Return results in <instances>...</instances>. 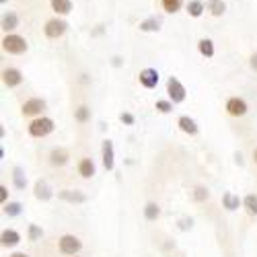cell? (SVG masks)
I'll return each mask as SVG.
<instances>
[{"label": "cell", "instance_id": "cell-1", "mask_svg": "<svg viewBox=\"0 0 257 257\" xmlns=\"http://www.w3.org/2000/svg\"><path fill=\"white\" fill-rule=\"evenodd\" d=\"M54 119H50V117H35L29 125H27V132H29V136H33V138H46L48 134H52L54 132Z\"/></svg>", "mask_w": 257, "mask_h": 257}, {"label": "cell", "instance_id": "cell-2", "mask_svg": "<svg viewBox=\"0 0 257 257\" xmlns=\"http://www.w3.org/2000/svg\"><path fill=\"white\" fill-rule=\"evenodd\" d=\"M3 50L9 52V54H17L19 56V54H25L29 50V44H27L25 37H21L17 33H9L3 39Z\"/></svg>", "mask_w": 257, "mask_h": 257}, {"label": "cell", "instance_id": "cell-3", "mask_svg": "<svg viewBox=\"0 0 257 257\" xmlns=\"http://www.w3.org/2000/svg\"><path fill=\"white\" fill-rule=\"evenodd\" d=\"M167 95H169V101H173V103H183L185 97H187V91H185V87L181 84L179 78L171 76V78L167 80Z\"/></svg>", "mask_w": 257, "mask_h": 257}, {"label": "cell", "instance_id": "cell-4", "mask_svg": "<svg viewBox=\"0 0 257 257\" xmlns=\"http://www.w3.org/2000/svg\"><path fill=\"white\" fill-rule=\"evenodd\" d=\"M58 245H60V251L64 253V255H76L80 249H82V243H80V239L78 237H74V234H64V237H60V241H58Z\"/></svg>", "mask_w": 257, "mask_h": 257}, {"label": "cell", "instance_id": "cell-5", "mask_svg": "<svg viewBox=\"0 0 257 257\" xmlns=\"http://www.w3.org/2000/svg\"><path fill=\"white\" fill-rule=\"evenodd\" d=\"M66 29H68V23L66 21H62V19H50L48 23H46V27H44V33H46V37H50V39H58V37H62L64 33H66Z\"/></svg>", "mask_w": 257, "mask_h": 257}, {"label": "cell", "instance_id": "cell-6", "mask_svg": "<svg viewBox=\"0 0 257 257\" xmlns=\"http://www.w3.org/2000/svg\"><path fill=\"white\" fill-rule=\"evenodd\" d=\"M48 107V103L44 99H39V97H33L29 101L23 103V107H21V111H23L25 117H35V115H41L44 113V109Z\"/></svg>", "mask_w": 257, "mask_h": 257}, {"label": "cell", "instance_id": "cell-7", "mask_svg": "<svg viewBox=\"0 0 257 257\" xmlns=\"http://www.w3.org/2000/svg\"><path fill=\"white\" fill-rule=\"evenodd\" d=\"M249 111V107H247V101L241 99V97H230L226 101V113L232 115V117H243L245 113Z\"/></svg>", "mask_w": 257, "mask_h": 257}, {"label": "cell", "instance_id": "cell-8", "mask_svg": "<svg viewBox=\"0 0 257 257\" xmlns=\"http://www.w3.org/2000/svg\"><path fill=\"white\" fill-rule=\"evenodd\" d=\"M33 196L37 200H41V202H48V200L54 198V189L46 179H37L35 185H33Z\"/></svg>", "mask_w": 257, "mask_h": 257}, {"label": "cell", "instance_id": "cell-9", "mask_svg": "<svg viewBox=\"0 0 257 257\" xmlns=\"http://www.w3.org/2000/svg\"><path fill=\"white\" fill-rule=\"evenodd\" d=\"M138 80L144 89H155L159 84V70L157 68H144V70H140Z\"/></svg>", "mask_w": 257, "mask_h": 257}, {"label": "cell", "instance_id": "cell-10", "mask_svg": "<svg viewBox=\"0 0 257 257\" xmlns=\"http://www.w3.org/2000/svg\"><path fill=\"white\" fill-rule=\"evenodd\" d=\"M101 153H103V167H105V171H113V167H115V153H113V142H111V140H103Z\"/></svg>", "mask_w": 257, "mask_h": 257}, {"label": "cell", "instance_id": "cell-11", "mask_svg": "<svg viewBox=\"0 0 257 257\" xmlns=\"http://www.w3.org/2000/svg\"><path fill=\"white\" fill-rule=\"evenodd\" d=\"M3 82H5V87L15 89L23 82V74H21V70H17V68H7V70H3Z\"/></svg>", "mask_w": 257, "mask_h": 257}, {"label": "cell", "instance_id": "cell-12", "mask_svg": "<svg viewBox=\"0 0 257 257\" xmlns=\"http://www.w3.org/2000/svg\"><path fill=\"white\" fill-rule=\"evenodd\" d=\"M58 198L64 200V202H70V204H84L87 202V196L78 189H62V191H58Z\"/></svg>", "mask_w": 257, "mask_h": 257}, {"label": "cell", "instance_id": "cell-13", "mask_svg": "<svg viewBox=\"0 0 257 257\" xmlns=\"http://www.w3.org/2000/svg\"><path fill=\"white\" fill-rule=\"evenodd\" d=\"M177 125H179V130H181V132H185V134H189V136H196V134L200 132V127H198L196 119H191L189 115H181L179 121H177Z\"/></svg>", "mask_w": 257, "mask_h": 257}, {"label": "cell", "instance_id": "cell-14", "mask_svg": "<svg viewBox=\"0 0 257 257\" xmlns=\"http://www.w3.org/2000/svg\"><path fill=\"white\" fill-rule=\"evenodd\" d=\"M68 159H70V155H68L66 148H54L50 153V165L52 167H64L68 163Z\"/></svg>", "mask_w": 257, "mask_h": 257}, {"label": "cell", "instance_id": "cell-15", "mask_svg": "<svg viewBox=\"0 0 257 257\" xmlns=\"http://www.w3.org/2000/svg\"><path fill=\"white\" fill-rule=\"evenodd\" d=\"M78 175L82 179H91L95 175V163H93V159H89V157L80 159V163H78Z\"/></svg>", "mask_w": 257, "mask_h": 257}, {"label": "cell", "instance_id": "cell-16", "mask_svg": "<svg viewBox=\"0 0 257 257\" xmlns=\"http://www.w3.org/2000/svg\"><path fill=\"white\" fill-rule=\"evenodd\" d=\"M0 241H3L5 247H17L21 243V234L15 228H7V230H3V234H0Z\"/></svg>", "mask_w": 257, "mask_h": 257}, {"label": "cell", "instance_id": "cell-17", "mask_svg": "<svg viewBox=\"0 0 257 257\" xmlns=\"http://www.w3.org/2000/svg\"><path fill=\"white\" fill-rule=\"evenodd\" d=\"M52 11L56 15H70L72 13V0H50Z\"/></svg>", "mask_w": 257, "mask_h": 257}, {"label": "cell", "instance_id": "cell-18", "mask_svg": "<svg viewBox=\"0 0 257 257\" xmlns=\"http://www.w3.org/2000/svg\"><path fill=\"white\" fill-rule=\"evenodd\" d=\"M243 202L239 200V196H234V194H230V191H226V194L222 196V206L228 210V212H234V210H239V206H241Z\"/></svg>", "mask_w": 257, "mask_h": 257}, {"label": "cell", "instance_id": "cell-19", "mask_svg": "<svg viewBox=\"0 0 257 257\" xmlns=\"http://www.w3.org/2000/svg\"><path fill=\"white\" fill-rule=\"evenodd\" d=\"M159 216H161V208H159V204H157V202H148V204L144 206V218H146L148 222H155Z\"/></svg>", "mask_w": 257, "mask_h": 257}, {"label": "cell", "instance_id": "cell-20", "mask_svg": "<svg viewBox=\"0 0 257 257\" xmlns=\"http://www.w3.org/2000/svg\"><path fill=\"white\" fill-rule=\"evenodd\" d=\"M159 29H161V19L159 17H151V19H146L140 23V31H144V33L159 31Z\"/></svg>", "mask_w": 257, "mask_h": 257}, {"label": "cell", "instance_id": "cell-21", "mask_svg": "<svg viewBox=\"0 0 257 257\" xmlns=\"http://www.w3.org/2000/svg\"><path fill=\"white\" fill-rule=\"evenodd\" d=\"M19 27V17L15 15V13H7L5 17H3V31H15Z\"/></svg>", "mask_w": 257, "mask_h": 257}, {"label": "cell", "instance_id": "cell-22", "mask_svg": "<svg viewBox=\"0 0 257 257\" xmlns=\"http://www.w3.org/2000/svg\"><path fill=\"white\" fill-rule=\"evenodd\" d=\"M204 9H206V7H204L202 0H189V3H187V15H189V17H194V19L202 17Z\"/></svg>", "mask_w": 257, "mask_h": 257}, {"label": "cell", "instance_id": "cell-23", "mask_svg": "<svg viewBox=\"0 0 257 257\" xmlns=\"http://www.w3.org/2000/svg\"><path fill=\"white\" fill-rule=\"evenodd\" d=\"M208 11L214 17H222L224 11H226V5L222 3V0H208Z\"/></svg>", "mask_w": 257, "mask_h": 257}, {"label": "cell", "instance_id": "cell-24", "mask_svg": "<svg viewBox=\"0 0 257 257\" xmlns=\"http://www.w3.org/2000/svg\"><path fill=\"white\" fill-rule=\"evenodd\" d=\"M13 179H15V187L17 189H25V185H27V177H25V171L21 169V167H15L13 169Z\"/></svg>", "mask_w": 257, "mask_h": 257}, {"label": "cell", "instance_id": "cell-25", "mask_svg": "<svg viewBox=\"0 0 257 257\" xmlns=\"http://www.w3.org/2000/svg\"><path fill=\"white\" fill-rule=\"evenodd\" d=\"M243 206H245V210H247V214H249V216H257V196H255V194H249V196H245V200H243Z\"/></svg>", "mask_w": 257, "mask_h": 257}, {"label": "cell", "instance_id": "cell-26", "mask_svg": "<svg viewBox=\"0 0 257 257\" xmlns=\"http://www.w3.org/2000/svg\"><path fill=\"white\" fill-rule=\"evenodd\" d=\"M198 50L204 58H212L214 56V44H212V39H200L198 41Z\"/></svg>", "mask_w": 257, "mask_h": 257}, {"label": "cell", "instance_id": "cell-27", "mask_svg": "<svg viewBox=\"0 0 257 257\" xmlns=\"http://www.w3.org/2000/svg\"><path fill=\"white\" fill-rule=\"evenodd\" d=\"M74 119L78 121V123H87L89 119H91V109L87 105H80L78 109H74Z\"/></svg>", "mask_w": 257, "mask_h": 257}, {"label": "cell", "instance_id": "cell-28", "mask_svg": "<svg viewBox=\"0 0 257 257\" xmlns=\"http://www.w3.org/2000/svg\"><path fill=\"white\" fill-rule=\"evenodd\" d=\"M161 5H163V9H165L167 13L175 15V13L183 7V0H161Z\"/></svg>", "mask_w": 257, "mask_h": 257}, {"label": "cell", "instance_id": "cell-29", "mask_svg": "<svg viewBox=\"0 0 257 257\" xmlns=\"http://www.w3.org/2000/svg\"><path fill=\"white\" fill-rule=\"evenodd\" d=\"M27 237H29V241H37V239H41V237H44V228L37 226V224H29Z\"/></svg>", "mask_w": 257, "mask_h": 257}, {"label": "cell", "instance_id": "cell-30", "mask_svg": "<svg viewBox=\"0 0 257 257\" xmlns=\"http://www.w3.org/2000/svg\"><path fill=\"white\" fill-rule=\"evenodd\" d=\"M21 208H23V206H21L19 202H9V204H5V214H7V216H19Z\"/></svg>", "mask_w": 257, "mask_h": 257}, {"label": "cell", "instance_id": "cell-31", "mask_svg": "<svg viewBox=\"0 0 257 257\" xmlns=\"http://www.w3.org/2000/svg\"><path fill=\"white\" fill-rule=\"evenodd\" d=\"M208 198H210L208 187H202V185H200V187L194 189V200H196V202H206Z\"/></svg>", "mask_w": 257, "mask_h": 257}, {"label": "cell", "instance_id": "cell-32", "mask_svg": "<svg viewBox=\"0 0 257 257\" xmlns=\"http://www.w3.org/2000/svg\"><path fill=\"white\" fill-rule=\"evenodd\" d=\"M155 107H157V111H161V113H171L173 111V101H157Z\"/></svg>", "mask_w": 257, "mask_h": 257}, {"label": "cell", "instance_id": "cell-33", "mask_svg": "<svg viewBox=\"0 0 257 257\" xmlns=\"http://www.w3.org/2000/svg\"><path fill=\"white\" fill-rule=\"evenodd\" d=\"M119 119H121V123H125V125H134V121H136V117H134L132 113H127V111H123V113L119 115Z\"/></svg>", "mask_w": 257, "mask_h": 257}, {"label": "cell", "instance_id": "cell-34", "mask_svg": "<svg viewBox=\"0 0 257 257\" xmlns=\"http://www.w3.org/2000/svg\"><path fill=\"white\" fill-rule=\"evenodd\" d=\"M7 198H9V189L5 185H0V200H3V204H7Z\"/></svg>", "mask_w": 257, "mask_h": 257}, {"label": "cell", "instance_id": "cell-35", "mask_svg": "<svg viewBox=\"0 0 257 257\" xmlns=\"http://www.w3.org/2000/svg\"><path fill=\"white\" fill-rule=\"evenodd\" d=\"M249 66H251V70L257 74V54H253V56H251V60H249Z\"/></svg>", "mask_w": 257, "mask_h": 257}, {"label": "cell", "instance_id": "cell-36", "mask_svg": "<svg viewBox=\"0 0 257 257\" xmlns=\"http://www.w3.org/2000/svg\"><path fill=\"white\" fill-rule=\"evenodd\" d=\"M191 224H194V220H181V228H191Z\"/></svg>", "mask_w": 257, "mask_h": 257}, {"label": "cell", "instance_id": "cell-37", "mask_svg": "<svg viewBox=\"0 0 257 257\" xmlns=\"http://www.w3.org/2000/svg\"><path fill=\"white\" fill-rule=\"evenodd\" d=\"M11 257H29V255H27V253H21V251H17V253H13Z\"/></svg>", "mask_w": 257, "mask_h": 257}, {"label": "cell", "instance_id": "cell-38", "mask_svg": "<svg viewBox=\"0 0 257 257\" xmlns=\"http://www.w3.org/2000/svg\"><path fill=\"white\" fill-rule=\"evenodd\" d=\"M253 161H255V165H257V148L253 151Z\"/></svg>", "mask_w": 257, "mask_h": 257}, {"label": "cell", "instance_id": "cell-39", "mask_svg": "<svg viewBox=\"0 0 257 257\" xmlns=\"http://www.w3.org/2000/svg\"><path fill=\"white\" fill-rule=\"evenodd\" d=\"M72 257H76V255H72Z\"/></svg>", "mask_w": 257, "mask_h": 257}]
</instances>
